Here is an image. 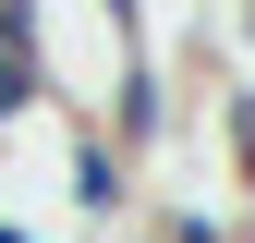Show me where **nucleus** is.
Returning a JSON list of instances; mask_svg holds the SVG:
<instances>
[{
	"mask_svg": "<svg viewBox=\"0 0 255 243\" xmlns=\"http://www.w3.org/2000/svg\"><path fill=\"white\" fill-rule=\"evenodd\" d=\"M37 98H49V85H37V73H24V61H0V134H12V122H24V110H37Z\"/></svg>",
	"mask_w": 255,
	"mask_h": 243,
	"instance_id": "nucleus-2",
	"label": "nucleus"
},
{
	"mask_svg": "<svg viewBox=\"0 0 255 243\" xmlns=\"http://www.w3.org/2000/svg\"><path fill=\"white\" fill-rule=\"evenodd\" d=\"M73 207L85 219H122V207H134V158H122L110 134H73Z\"/></svg>",
	"mask_w": 255,
	"mask_h": 243,
	"instance_id": "nucleus-1",
	"label": "nucleus"
},
{
	"mask_svg": "<svg viewBox=\"0 0 255 243\" xmlns=\"http://www.w3.org/2000/svg\"><path fill=\"white\" fill-rule=\"evenodd\" d=\"M0 243H49V231H24V219H0Z\"/></svg>",
	"mask_w": 255,
	"mask_h": 243,
	"instance_id": "nucleus-3",
	"label": "nucleus"
}]
</instances>
